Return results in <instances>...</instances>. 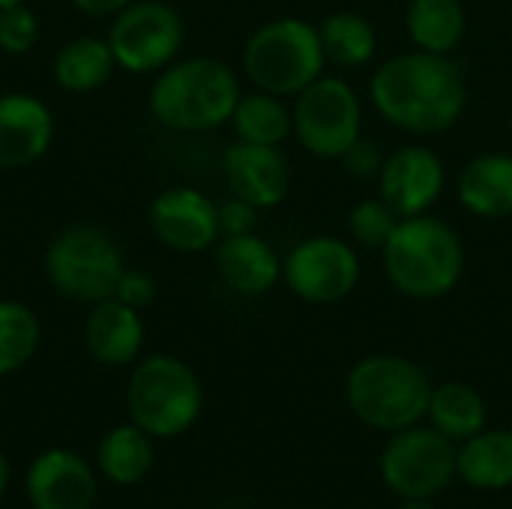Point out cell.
Masks as SVG:
<instances>
[{
  "label": "cell",
  "instance_id": "1",
  "mask_svg": "<svg viewBox=\"0 0 512 509\" xmlns=\"http://www.w3.org/2000/svg\"><path fill=\"white\" fill-rule=\"evenodd\" d=\"M372 108L402 132L441 135L453 129L468 108L462 66L450 54L402 51L387 57L369 78Z\"/></svg>",
  "mask_w": 512,
  "mask_h": 509
},
{
  "label": "cell",
  "instance_id": "2",
  "mask_svg": "<svg viewBox=\"0 0 512 509\" xmlns=\"http://www.w3.org/2000/svg\"><path fill=\"white\" fill-rule=\"evenodd\" d=\"M243 96L237 72L219 57H177L156 72L147 108L171 132L201 135L225 126Z\"/></svg>",
  "mask_w": 512,
  "mask_h": 509
},
{
  "label": "cell",
  "instance_id": "3",
  "mask_svg": "<svg viewBox=\"0 0 512 509\" xmlns=\"http://www.w3.org/2000/svg\"><path fill=\"white\" fill-rule=\"evenodd\" d=\"M387 282L411 300H441L456 291L465 276V243L459 231L432 216L399 219L393 237L381 249Z\"/></svg>",
  "mask_w": 512,
  "mask_h": 509
},
{
  "label": "cell",
  "instance_id": "4",
  "mask_svg": "<svg viewBox=\"0 0 512 509\" xmlns=\"http://www.w3.org/2000/svg\"><path fill=\"white\" fill-rule=\"evenodd\" d=\"M432 387L435 384L414 360L399 354H369L351 366L345 399L363 426L396 435L426 417Z\"/></svg>",
  "mask_w": 512,
  "mask_h": 509
},
{
  "label": "cell",
  "instance_id": "5",
  "mask_svg": "<svg viewBox=\"0 0 512 509\" xmlns=\"http://www.w3.org/2000/svg\"><path fill=\"white\" fill-rule=\"evenodd\" d=\"M243 75L255 84V90H267L273 96H297L318 75H324L327 57L321 45L318 24L294 15H282L258 24L240 54Z\"/></svg>",
  "mask_w": 512,
  "mask_h": 509
},
{
  "label": "cell",
  "instance_id": "6",
  "mask_svg": "<svg viewBox=\"0 0 512 509\" xmlns=\"http://www.w3.org/2000/svg\"><path fill=\"white\" fill-rule=\"evenodd\" d=\"M126 408L129 420L150 438H180L198 423L204 390L189 363L171 354H150L132 366Z\"/></svg>",
  "mask_w": 512,
  "mask_h": 509
},
{
  "label": "cell",
  "instance_id": "7",
  "mask_svg": "<svg viewBox=\"0 0 512 509\" xmlns=\"http://www.w3.org/2000/svg\"><path fill=\"white\" fill-rule=\"evenodd\" d=\"M48 285L72 303H102L114 297L126 270L117 240L96 225L60 228L42 258Z\"/></svg>",
  "mask_w": 512,
  "mask_h": 509
},
{
  "label": "cell",
  "instance_id": "8",
  "mask_svg": "<svg viewBox=\"0 0 512 509\" xmlns=\"http://www.w3.org/2000/svg\"><path fill=\"white\" fill-rule=\"evenodd\" d=\"M294 135L309 156L342 159L363 135V102L339 75H318L294 96Z\"/></svg>",
  "mask_w": 512,
  "mask_h": 509
},
{
  "label": "cell",
  "instance_id": "9",
  "mask_svg": "<svg viewBox=\"0 0 512 509\" xmlns=\"http://www.w3.org/2000/svg\"><path fill=\"white\" fill-rule=\"evenodd\" d=\"M105 39L114 51L117 69L156 75L180 57L186 24L165 0H135L111 18Z\"/></svg>",
  "mask_w": 512,
  "mask_h": 509
},
{
  "label": "cell",
  "instance_id": "10",
  "mask_svg": "<svg viewBox=\"0 0 512 509\" xmlns=\"http://www.w3.org/2000/svg\"><path fill=\"white\" fill-rule=\"evenodd\" d=\"M459 447L438 429H402L381 453V480L402 501H432L456 480Z\"/></svg>",
  "mask_w": 512,
  "mask_h": 509
},
{
  "label": "cell",
  "instance_id": "11",
  "mask_svg": "<svg viewBox=\"0 0 512 509\" xmlns=\"http://www.w3.org/2000/svg\"><path fill=\"white\" fill-rule=\"evenodd\" d=\"M282 282L303 303L333 306L357 288L360 255L354 243L336 234L306 237L282 261Z\"/></svg>",
  "mask_w": 512,
  "mask_h": 509
},
{
  "label": "cell",
  "instance_id": "12",
  "mask_svg": "<svg viewBox=\"0 0 512 509\" xmlns=\"http://www.w3.org/2000/svg\"><path fill=\"white\" fill-rule=\"evenodd\" d=\"M147 222L153 237L183 255L207 252L219 243V204L195 186H171L150 201Z\"/></svg>",
  "mask_w": 512,
  "mask_h": 509
},
{
  "label": "cell",
  "instance_id": "13",
  "mask_svg": "<svg viewBox=\"0 0 512 509\" xmlns=\"http://www.w3.org/2000/svg\"><path fill=\"white\" fill-rule=\"evenodd\" d=\"M375 183L378 195L399 213V219H411L432 213V207L444 195L447 168L432 147L408 144L387 153Z\"/></svg>",
  "mask_w": 512,
  "mask_h": 509
},
{
  "label": "cell",
  "instance_id": "14",
  "mask_svg": "<svg viewBox=\"0 0 512 509\" xmlns=\"http://www.w3.org/2000/svg\"><path fill=\"white\" fill-rule=\"evenodd\" d=\"M24 489L33 509H93L96 504L90 462L63 447H51L30 462Z\"/></svg>",
  "mask_w": 512,
  "mask_h": 509
},
{
  "label": "cell",
  "instance_id": "15",
  "mask_svg": "<svg viewBox=\"0 0 512 509\" xmlns=\"http://www.w3.org/2000/svg\"><path fill=\"white\" fill-rule=\"evenodd\" d=\"M222 171L231 195L246 198L258 210L279 207L291 189V168L279 147L234 138L222 153Z\"/></svg>",
  "mask_w": 512,
  "mask_h": 509
},
{
  "label": "cell",
  "instance_id": "16",
  "mask_svg": "<svg viewBox=\"0 0 512 509\" xmlns=\"http://www.w3.org/2000/svg\"><path fill=\"white\" fill-rule=\"evenodd\" d=\"M54 141V114L36 93H0V168L18 171L39 162Z\"/></svg>",
  "mask_w": 512,
  "mask_h": 509
},
{
  "label": "cell",
  "instance_id": "17",
  "mask_svg": "<svg viewBox=\"0 0 512 509\" xmlns=\"http://www.w3.org/2000/svg\"><path fill=\"white\" fill-rule=\"evenodd\" d=\"M84 348L87 354L111 369L138 363L144 348V318L138 309L108 297L90 306L84 318Z\"/></svg>",
  "mask_w": 512,
  "mask_h": 509
},
{
  "label": "cell",
  "instance_id": "18",
  "mask_svg": "<svg viewBox=\"0 0 512 509\" xmlns=\"http://www.w3.org/2000/svg\"><path fill=\"white\" fill-rule=\"evenodd\" d=\"M216 270L234 294L264 297L282 279V258L261 234H234L219 237Z\"/></svg>",
  "mask_w": 512,
  "mask_h": 509
},
{
  "label": "cell",
  "instance_id": "19",
  "mask_svg": "<svg viewBox=\"0 0 512 509\" xmlns=\"http://www.w3.org/2000/svg\"><path fill=\"white\" fill-rule=\"evenodd\" d=\"M456 198L477 219L512 216V153L474 156L459 174Z\"/></svg>",
  "mask_w": 512,
  "mask_h": 509
},
{
  "label": "cell",
  "instance_id": "20",
  "mask_svg": "<svg viewBox=\"0 0 512 509\" xmlns=\"http://www.w3.org/2000/svg\"><path fill=\"white\" fill-rule=\"evenodd\" d=\"M114 69L117 60L105 36H75L51 60L54 84L66 93H93L111 81Z\"/></svg>",
  "mask_w": 512,
  "mask_h": 509
},
{
  "label": "cell",
  "instance_id": "21",
  "mask_svg": "<svg viewBox=\"0 0 512 509\" xmlns=\"http://www.w3.org/2000/svg\"><path fill=\"white\" fill-rule=\"evenodd\" d=\"M456 477L471 489L501 492L512 486V429H483L462 441Z\"/></svg>",
  "mask_w": 512,
  "mask_h": 509
},
{
  "label": "cell",
  "instance_id": "22",
  "mask_svg": "<svg viewBox=\"0 0 512 509\" xmlns=\"http://www.w3.org/2000/svg\"><path fill=\"white\" fill-rule=\"evenodd\" d=\"M405 33L414 48L432 54H453L468 33V12L462 0H411L405 9Z\"/></svg>",
  "mask_w": 512,
  "mask_h": 509
},
{
  "label": "cell",
  "instance_id": "23",
  "mask_svg": "<svg viewBox=\"0 0 512 509\" xmlns=\"http://www.w3.org/2000/svg\"><path fill=\"white\" fill-rule=\"evenodd\" d=\"M153 438L132 420L102 435L96 447V468L114 486H135L153 468Z\"/></svg>",
  "mask_w": 512,
  "mask_h": 509
},
{
  "label": "cell",
  "instance_id": "24",
  "mask_svg": "<svg viewBox=\"0 0 512 509\" xmlns=\"http://www.w3.org/2000/svg\"><path fill=\"white\" fill-rule=\"evenodd\" d=\"M426 417L432 420V429H438L450 441H468L486 429L489 408H486V399L471 384L444 381L432 387Z\"/></svg>",
  "mask_w": 512,
  "mask_h": 509
},
{
  "label": "cell",
  "instance_id": "25",
  "mask_svg": "<svg viewBox=\"0 0 512 509\" xmlns=\"http://www.w3.org/2000/svg\"><path fill=\"white\" fill-rule=\"evenodd\" d=\"M231 129L234 138L249 141V144H267L279 147L288 135H294V117L291 108L285 105L282 96H273L267 90H252L243 93L234 105L231 114Z\"/></svg>",
  "mask_w": 512,
  "mask_h": 509
},
{
  "label": "cell",
  "instance_id": "26",
  "mask_svg": "<svg viewBox=\"0 0 512 509\" xmlns=\"http://www.w3.org/2000/svg\"><path fill=\"white\" fill-rule=\"evenodd\" d=\"M318 33H321L327 63H336L342 69H360L378 51L375 24L360 12H348V9L330 12L318 24Z\"/></svg>",
  "mask_w": 512,
  "mask_h": 509
},
{
  "label": "cell",
  "instance_id": "27",
  "mask_svg": "<svg viewBox=\"0 0 512 509\" xmlns=\"http://www.w3.org/2000/svg\"><path fill=\"white\" fill-rule=\"evenodd\" d=\"M42 342L36 312L21 300H0V378L24 369Z\"/></svg>",
  "mask_w": 512,
  "mask_h": 509
},
{
  "label": "cell",
  "instance_id": "28",
  "mask_svg": "<svg viewBox=\"0 0 512 509\" xmlns=\"http://www.w3.org/2000/svg\"><path fill=\"white\" fill-rule=\"evenodd\" d=\"M399 225V213L378 195V198H363L351 207L348 213V234L360 249L381 252L387 240L393 237Z\"/></svg>",
  "mask_w": 512,
  "mask_h": 509
},
{
  "label": "cell",
  "instance_id": "29",
  "mask_svg": "<svg viewBox=\"0 0 512 509\" xmlns=\"http://www.w3.org/2000/svg\"><path fill=\"white\" fill-rule=\"evenodd\" d=\"M39 39V18L27 3L0 9V51L9 57L27 54Z\"/></svg>",
  "mask_w": 512,
  "mask_h": 509
},
{
  "label": "cell",
  "instance_id": "30",
  "mask_svg": "<svg viewBox=\"0 0 512 509\" xmlns=\"http://www.w3.org/2000/svg\"><path fill=\"white\" fill-rule=\"evenodd\" d=\"M384 159H387V156L381 153V147H378L372 138L360 135V138L345 150V156H342L339 162L345 165V171H348L351 177H357V180H375V177L381 174Z\"/></svg>",
  "mask_w": 512,
  "mask_h": 509
},
{
  "label": "cell",
  "instance_id": "31",
  "mask_svg": "<svg viewBox=\"0 0 512 509\" xmlns=\"http://www.w3.org/2000/svg\"><path fill=\"white\" fill-rule=\"evenodd\" d=\"M258 207L249 204L240 195H231L219 204V231L222 237H234V234H252L258 225Z\"/></svg>",
  "mask_w": 512,
  "mask_h": 509
},
{
  "label": "cell",
  "instance_id": "32",
  "mask_svg": "<svg viewBox=\"0 0 512 509\" xmlns=\"http://www.w3.org/2000/svg\"><path fill=\"white\" fill-rule=\"evenodd\" d=\"M114 297L138 312H144L153 300H156V282L144 273V270H123L120 282H117V291Z\"/></svg>",
  "mask_w": 512,
  "mask_h": 509
},
{
  "label": "cell",
  "instance_id": "33",
  "mask_svg": "<svg viewBox=\"0 0 512 509\" xmlns=\"http://www.w3.org/2000/svg\"><path fill=\"white\" fill-rule=\"evenodd\" d=\"M69 3L90 18H114L120 9H126L135 0H69Z\"/></svg>",
  "mask_w": 512,
  "mask_h": 509
},
{
  "label": "cell",
  "instance_id": "34",
  "mask_svg": "<svg viewBox=\"0 0 512 509\" xmlns=\"http://www.w3.org/2000/svg\"><path fill=\"white\" fill-rule=\"evenodd\" d=\"M6 489H9V459H6L3 450H0V501H3V495H6Z\"/></svg>",
  "mask_w": 512,
  "mask_h": 509
},
{
  "label": "cell",
  "instance_id": "35",
  "mask_svg": "<svg viewBox=\"0 0 512 509\" xmlns=\"http://www.w3.org/2000/svg\"><path fill=\"white\" fill-rule=\"evenodd\" d=\"M399 509H438L432 501H402Z\"/></svg>",
  "mask_w": 512,
  "mask_h": 509
},
{
  "label": "cell",
  "instance_id": "36",
  "mask_svg": "<svg viewBox=\"0 0 512 509\" xmlns=\"http://www.w3.org/2000/svg\"><path fill=\"white\" fill-rule=\"evenodd\" d=\"M18 3H27V0H0V9H6V6H18Z\"/></svg>",
  "mask_w": 512,
  "mask_h": 509
},
{
  "label": "cell",
  "instance_id": "37",
  "mask_svg": "<svg viewBox=\"0 0 512 509\" xmlns=\"http://www.w3.org/2000/svg\"><path fill=\"white\" fill-rule=\"evenodd\" d=\"M510 129H512V108H510Z\"/></svg>",
  "mask_w": 512,
  "mask_h": 509
}]
</instances>
